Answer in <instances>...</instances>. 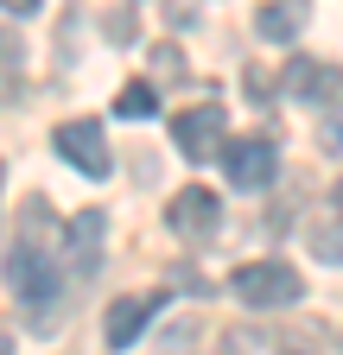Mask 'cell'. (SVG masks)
<instances>
[{
	"instance_id": "1",
	"label": "cell",
	"mask_w": 343,
	"mask_h": 355,
	"mask_svg": "<svg viewBox=\"0 0 343 355\" xmlns=\"http://www.w3.org/2000/svg\"><path fill=\"white\" fill-rule=\"evenodd\" d=\"M0 279H7V292L32 311L38 330L51 324V311H45V304L58 298V254H51V248H38V241L19 235V241L7 248V260H0Z\"/></svg>"
},
{
	"instance_id": "2",
	"label": "cell",
	"mask_w": 343,
	"mask_h": 355,
	"mask_svg": "<svg viewBox=\"0 0 343 355\" xmlns=\"http://www.w3.org/2000/svg\"><path fill=\"white\" fill-rule=\"evenodd\" d=\"M229 292L248 304V311H286V304H299V273L286 260H248V266H235L229 273Z\"/></svg>"
},
{
	"instance_id": "3",
	"label": "cell",
	"mask_w": 343,
	"mask_h": 355,
	"mask_svg": "<svg viewBox=\"0 0 343 355\" xmlns=\"http://www.w3.org/2000/svg\"><path fill=\"white\" fill-rule=\"evenodd\" d=\"M51 153H58L64 165H76L83 178H108V171H115V153H108L102 121H58V127H51Z\"/></svg>"
},
{
	"instance_id": "4",
	"label": "cell",
	"mask_w": 343,
	"mask_h": 355,
	"mask_svg": "<svg viewBox=\"0 0 343 355\" xmlns=\"http://www.w3.org/2000/svg\"><path fill=\"white\" fill-rule=\"evenodd\" d=\"M165 229L178 235V241H191V248H203L210 235L223 229V197H217V191H203V184L172 191V203H165Z\"/></svg>"
},
{
	"instance_id": "5",
	"label": "cell",
	"mask_w": 343,
	"mask_h": 355,
	"mask_svg": "<svg viewBox=\"0 0 343 355\" xmlns=\"http://www.w3.org/2000/svg\"><path fill=\"white\" fill-rule=\"evenodd\" d=\"M223 165H229L235 191H267L274 171H280V146L267 140V133H254V140H223Z\"/></svg>"
},
{
	"instance_id": "6",
	"label": "cell",
	"mask_w": 343,
	"mask_h": 355,
	"mask_svg": "<svg viewBox=\"0 0 343 355\" xmlns=\"http://www.w3.org/2000/svg\"><path fill=\"white\" fill-rule=\"evenodd\" d=\"M223 133H229L223 102H197V108H185L178 121H172V146H178L185 159H210V153H223Z\"/></svg>"
},
{
	"instance_id": "7",
	"label": "cell",
	"mask_w": 343,
	"mask_h": 355,
	"mask_svg": "<svg viewBox=\"0 0 343 355\" xmlns=\"http://www.w3.org/2000/svg\"><path fill=\"white\" fill-rule=\"evenodd\" d=\"M159 304H165V292H127V298H115V304H108V324H102L108 349H134L140 330L159 318Z\"/></svg>"
},
{
	"instance_id": "8",
	"label": "cell",
	"mask_w": 343,
	"mask_h": 355,
	"mask_svg": "<svg viewBox=\"0 0 343 355\" xmlns=\"http://www.w3.org/2000/svg\"><path fill=\"white\" fill-rule=\"evenodd\" d=\"M280 96L324 108L331 96H343V70H331V64H312V58H292V64L280 70Z\"/></svg>"
},
{
	"instance_id": "9",
	"label": "cell",
	"mask_w": 343,
	"mask_h": 355,
	"mask_svg": "<svg viewBox=\"0 0 343 355\" xmlns=\"http://www.w3.org/2000/svg\"><path fill=\"white\" fill-rule=\"evenodd\" d=\"M102 235H108V222L102 209H83L70 229H64V248H70V273L76 279H96V266H102Z\"/></svg>"
},
{
	"instance_id": "10",
	"label": "cell",
	"mask_w": 343,
	"mask_h": 355,
	"mask_svg": "<svg viewBox=\"0 0 343 355\" xmlns=\"http://www.w3.org/2000/svg\"><path fill=\"white\" fill-rule=\"evenodd\" d=\"M299 19H306V0H267V7L254 13V32L274 38V44H292L299 38Z\"/></svg>"
},
{
	"instance_id": "11",
	"label": "cell",
	"mask_w": 343,
	"mask_h": 355,
	"mask_svg": "<svg viewBox=\"0 0 343 355\" xmlns=\"http://www.w3.org/2000/svg\"><path fill=\"white\" fill-rule=\"evenodd\" d=\"M153 108H159V89H153V83H127L121 96H115V114H121V121H147Z\"/></svg>"
},
{
	"instance_id": "12",
	"label": "cell",
	"mask_w": 343,
	"mask_h": 355,
	"mask_svg": "<svg viewBox=\"0 0 343 355\" xmlns=\"http://www.w3.org/2000/svg\"><path fill=\"white\" fill-rule=\"evenodd\" d=\"M0 96L19 102V38L13 32H0Z\"/></svg>"
},
{
	"instance_id": "13",
	"label": "cell",
	"mask_w": 343,
	"mask_h": 355,
	"mask_svg": "<svg viewBox=\"0 0 343 355\" xmlns=\"http://www.w3.org/2000/svg\"><path fill=\"white\" fill-rule=\"evenodd\" d=\"M312 248H318V260H324V266H343V235L318 229V235H312Z\"/></svg>"
},
{
	"instance_id": "14",
	"label": "cell",
	"mask_w": 343,
	"mask_h": 355,
	"mask_svg": "<svg viewBox=\"0 0 343 355\" xmlns=\"http://www.w3.org/2000/svg\"><path fill=\"white\" fill-rule=\"evenodd\" d=\"M0 13H7V19H26V13H38V0H0Z\"/></svg>"
},
{
	"instance_id": "15",
	"label": "cell",
	"mask_w": 343,
	"mask_h": 355,
	"mask_svg": "<svg viewBox=\"0 0 343 355\" xmlns=\"http://www.w3.org/2000/svg\"><path fill=\"white\" fill-rule=\"evenodd\" d=\"M331 216L343 222V178H337V191H331Z\"/></svg>"
},
{
	"instance_id": "16",
	"label": "cell",
	"mask_w": 343,
	"mask_h": 355,
	"mask_svg": "<svg viewBox=\"0 0 343 355\" xmlns=\"http://www.w3.org/2000/svg\"><path fill=\"white\" fill-rule=\"evenodd\" d=\"M0 355H7V336H0Z\"/></svg>"
},
{
	"instance_id": "17",
	"label": "cell",
	"mask_w": 343,
	"mask_h": 355,
	"mask_svg": "<svg viewBox=\"0 0 343 355\" xmlns=\"http://www.w3.org/2000/svg\"><path fill=\"white\" fill-rule=\"evenodd\" d=\"M0 184H7V171H0Z\"/></svg>"
}]
</instances>
